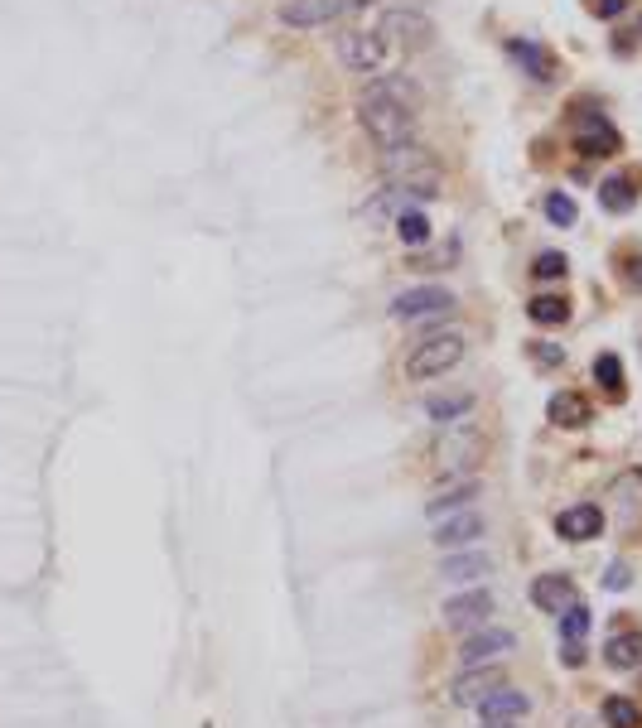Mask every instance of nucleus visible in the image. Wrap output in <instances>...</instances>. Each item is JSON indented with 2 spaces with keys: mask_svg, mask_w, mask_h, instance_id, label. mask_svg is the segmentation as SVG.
<instances>
[{
  "mask_svg": "<svg viewBox=\"0 0 642 728\" xmlns=\"http://www.w3.org/2000/svg\"><path fill=\"white\" fill-rule=\"evenodd\" d=\"M358 126L382 150L416 135V87L411 78H372L358 92Z\"/></svg>",
  "mask_w": 642,
  "mask_h": 728,
  "instance_id": "nucleus-1",
  "label": "nucleus"
},
{
  "mask_svg": "<svg viewBox=\"0 0 642 728\" xmlns=\"http://www.w3.org/2000/svg\"><path fill=\"white\" fill-rule=\"evenodd\" d=\"M377 164H382V179H387V184H401V189L411 193L416 203H430V198H440L445 169H440V160H435L425 145H416V140L387 145V150L377 155Z\"/></svg>",
  "mask_w": 642,
  "mask_h": 728,
  "instance_id": "nucleus-2",
  "label": "nucleus"
},
{
  "mask_svg": "<svg viewBox=\"0 0 642 728\" xmlns=\"http://www.w3.org/2000/svg\"><path fill=\"white\" fill-rule=\"evenodd\" d=\"M464 333H430L425 343L411 348L406 357V377L411 381H435V377H449L459 362H464Z\"/></svg>",
  "mask_w": 642,
  "mask_h": 728,
  "instance_id": "nucleus-3",
  "label": "nucleus"
},
{
  "mask_svg": "<svg viewBox=\"0 0 642 728\" xmlns=\"http://www.w3.org/2000/svg\"><path fill=\"white\" fill-rule=\"evenodd\" d=\"M440 314H454V290H445V285H411L391 299V319H401V324L440 319Z\"/></svg>",
  "mask_w": 642,
  "mask_h": 728,
  "instance_id": "nucleus-4",
  "label": "nucleus"
},
{
  "mask_svg": "<svg viewBox=\"0 0 642 728\" xmlns=\"http://www.w3.org/2000/svg\"><path fill=\"white\" fill-rule=\"evenodd\" d=\"M377 29H382V39H396L401 49H430L435 44V20L425 10H411V5H391Z\"/></svg>",
  "mask_w": 642,
  "mask_h": 728,
  "instance_id": "nucleus-5",
  "label": "nucleus"
},
{
  "mask_svg": "<svg viewBox=\"0 0 642 728\" xmlns=\"http://www.w3.org/2000/svg\"><path fill=\"white\" fill-rule=\"evenodd\" d=\"M570 140H575V155H580V160H609V155L623 150V135H618L614 121L599 116V111H594V116H580Z\"/></svg>",
  "mask_w": 642,
  "mask_h": 728,
  "instance_id": "nucleus-6",
  "label": "nucleus"
},
{
  "mask_svg": "<svg viewBox=\"0 0 642 728\" xmlns=\"http://www.w3.org/2000/svg\"><path fill=\"white\" fill-rule=\"evenodd\" d=\"M338 58H343L353 73H377V68L387 63V39H382V29H348V34L338 39Z\"/></svg>",
  "mask_w": 642,
  "mask_h": 728,
  "instance_id": "nucleus-7",
  "label": "nucleus"
},
{
  "mask_svg": "<svg viewBox=\"0 0 642 728\" xmlns=\"http://www.w3.org/2000/svg\"><path fill=\"white\" fill-rule=\"evenodd\" d=\"M440 618L449 627H478V622L493 618V594L488 589H464V594H449L445 608H440Z\"/></svg>",
  "mask_w": 642,
  "mask_h": 728,
  "instance_id": "nucleus-8",
  "label": "nucleus"
},
{
  "mask_svg": "<svg viewBox=\"0 0 642 728\" xmlns=\"http://www.w3.org/2000/svg\"><path fill=\"white\" fill-rule=\"evenodd\" d=\"M507 54L522 63V73H527L531 82H541V87H551V82L560 78V58L546 49V44H536V39H512L507 44Z\"/></svg>",
  "mask_w": 642,
  "mask_h": 728,
  "instance_id": "nucleus-9",
  "label": "nucleus"
},
{
  "mask_svg": "<svg viewBox=\"0 0 642 728\" xmlns=\"http://www.w3.org/2000/svg\"><path fill=\"white\" fill-rule=\"evenodd\" d=\"M642 193V174L638 169H618V174H604L599 184V208L604 213H633Z\"/></svg>",
  "mask_w": 642,
  "mask_h": 728,
  "instance_id": "nucleus-10",
  "label": "nucleus"
},
{
  "mask_svg": "<svg viewBox=\"0 0 642 728\" xmlns=\"http://www.w3.org/2000/svg\"><path fill=\"white\" fill-rule=\"evenodd\" d=\"M483 516L478 512H449L435 521V545L440 550H464V545H474V540H483Z\"/></svg>",
  "mask_w": 642,
  "mask_h": 728,
  "instance_id": "nucleus-11",
  "label": "nucleus"
},
{
  "mask_svg": "<svg viewBox=\"0 0 642 728\" xmlns=\"http://www.w3.org/2000/svg\"><path fill=\"white\" fill-rule=\"evenodd\" d=\"M512 647H517L512 632H503V627H483V632H474V637L459 647V661H464V666H488V661L507 656Z\"/></svg>",
  "mask_w": 642,
  "mask_h": 728,
  "instance_id": "nucleus-12",
  "label": "nucleus"
},
{
  "mask_svg": "<svg viewBox=\"0 0 642 728\" xmlns=\"http://www.w3.org/2000/svg\"><path fill=\"white\" fill-rule=\"evenodd\" d=\"M599 531H604V507H594V502H575L556 516L560 540H594Z\"/></svg>",
  "mask_w": 642,
  "mask_h": 728,
  "instance_id": "nucleus-13",
  "label": "nucleus"
},
{
  "mask_svg": "<svg viewBox=\"0 0 642 728\" xmlns=\"http://www.w3.org/2000/svg\"><path fill=\"white\" fill-rule=\"evenodd\" d=\"M546 415H551L556 430H585L589 420H594V405H589L580 391H556V396L546 401Z\"/></svg>",
  "mask_w": 642,
  "mask_h": 728,
  "instance_id": "nucleus-14",
  "label": "nucleus"
},
{
  "mask_svg": "<svg viewBox=\"0 0 642 728\" xmlns=\"http://www.w3.org/2000/svg\"><path fill=\"white\" fill-rule=\"evenodd\" d=\"M498 685H507L498 666H469V675L454 680V704H474L478 709V700H488Z\"/></svg>",
  "mask_w": 642,
  "mask_h": 728,
  "instance_id": "nucleus-15",
  "label": "nucleus"
},
{
  "mask_svg": "<svg viewBox=\"0 0 642 728\" xmlns=\"http://www.w3.org/2000/svg\"><path fill=\"white\" fill-rule=\"evenodd\" d=\"M531 709V695L522 690H512V685H498L488 700H478V714L488 719V724H503V719H522Z\"/></svg>",
  "mask_w": 642,
  "mask_h": 728,
  "instance_id": "nucleus-16",
  "label": "nucleus"
},
{
  "mask_svg": "<svg viewBox=\"0 0 642 728\" xmlns=\"http://www.w3.org/2000/svg\"><path fill=\"white\" fill-rule=\"evenodd\" d=\"M531 603H536L541 613H565V608L575 603V584H570L565 574H541V579L531 584Z\"/></svg>",
  "mask_w": 642,
  "mask_h": 728,
  "instance_id": "nucleus-17",
  "label": "nucleus"
},
{
  "mask_svg": "<svg viewBox=\"0 0 642 728\" xmlns=\"http://www.w3.org/2000/svg\"><path fill=\"white\" fill-rule=\"evenodd\" d=\"M276 20L285 29H319V25H329V15H324V5L319 0H285L276 10Z\"/></svg>",
  "mask_w": 642,
  "mask_h": 728,
  "instance_id": "nucleus-18",
  "label": "nucleus"
},
{
  "mask_svg": "<svg viewBox=\"0 0 642 728\" xmlns=\"http://www.w3.org/2000/svg\"><path fill=\"white\" fill-rule=\"evenodd\" d=\"M604 661H609L614 671H638L642 666V632H618V637H609Z\"/></svg>",
  "mask_w": 642,
  "mask_h": 728,
  "instance_id": "nucleus-19",
  "label": "nucleus"
},
{
  "mask_svg": "<svg viewBox=\"0 0 642 728\" xmlns=\"http://www.w3.org/2000/svg\"><path fill=\"white\" fill-rule=\"evenodd\" d=\"M478 492H483V487H478V478H469V483H454L449 492H440V497L425 507V516H430V521H440V516H449V512H464Z\"/></svg>",
  "mask_w": 642,
  "mask_h": 728,
  "instance_id": "nucleus-20",
  "label": "nucleus"
},
{
  "mask_svg": "<svg viewBox=\"0 0 642 728\" xmlns=\"http://www.w3.org/2000/svg\"><path fill=\"white\" fill-rule=\"evenodd\" d=\"M527 319L541 328H560L565 319H570V299L565 295H536L527 299Z\"/></svg>",
  "mask_w": 642,
  "mask_h": 728,
  "instance_id": "nucleus-21",
  "label": "nucleus"
},
{
  "mask_svg": "<svg viewBox=\"0 0 642 728\" xmlns=\"http://www.w3.org/2000/svg\"><path fill=\"white\" fill-rule=\"evenodd\" d=\"M474 410V396L469 391H459V396H430L425 401V415L435 420V425H454V420H464Z\"/></svg>",
  "mask_w": 642,
  "mask_h": 728,
  "instance_id": "nucleus-22",
  "label": "nucleus"
},
{
  "mask_svg": "<svg viewBox=\"0 0 642 728\" xmlns=\"http://www.w3.org/2000/svg\"><path fill=\"white\" fill-rule=\"evenodd\" d=\"M488 555H449L445 565H440V574L445 579H454V584H469V579H488Z\"/></svg>",
  "mask_w": 642,
  "mask_h": 728,
  "instance_id": "nucleus-23",
  "label": "nucleus"
},
{
  "mask_svg": "<svg viewBox=\"0 0 642 728\" xmlns=\"http://www.w3.org/2000/svg\"><path fill=\"white\" fill-rule=\"evenodd\" d=\"M594 381H599L614 401H623L628 386H623V362H618V352H599V357H594Z\"/></svg>",
  "mask_w": 642,
  "mask_h": 728,
  "instance_id": "nucleus-24",
  "label": "nucleus"
},
{
  "mask_svg": "<svg viewBox=\"0 0 642 728\" xmlns=\"http://www.w3.org/2000/svg\"><path fill=\"white\" fill-rule=\"evenodd\" d=\"M396 237L406 246H425L430 242V217L420 213V208H401L396 213Z\"/></svg>",
  "mask_w": 642,
  "mask_h": 728,
  "instance_id": "nucleus-25",
  "label": "nucleus"
},
{
  "mask_svg": "<svg viewBox=\"0 0 642 728\" xmlns=\"http://www.w3.org/2000/svg\"><path fill=\"white\" fill-rule=\"evenodd\" d=\"M604 724L609 728H642V709L628 695H609L604 700Z\"/></svg>",
  "mask_w": 642,
  "mask_h": 728,
  "instance_id": "nucleus-26",
  "label": "nucleus"
},
{
  "mask_svg": "<svg viewBox=\"0 0 642 728\" xmlns=\"http://www.w3.org/2000/svg\"><path fill=\"white\" fill-rule=\"evenodd\" d=\"M575 217H580V208H575L570 193H546V222L551 227H575Z\"/></svg>",
  "mask_w": 642,
  "mask_h": 728,
  "instance_id": "nucleus-27",
  "label": "nucleus"
},
{
  "mask_svg": "<svg viewBox=\"0 0 642 728\" xmlns=\"http://www.w3.org/2000/svg\"><path fill=\"white\" fill-rule=\"evenodd\" d=\"M585 632H589V608H585V603H570V608L560 613V637L585 642Z\"/></svg>",
  "mask_w": 642,
  "mask_h": 728,
  "instance_id": "nucleus-28",
  "label": "nucleus"
},
{
  "mask_svg": "<svg viewBox=\"0 0 642 728\" xmlns=\"http://www.w3.org/2000/svg\"><path fill=\"white\" fill-rule=\"evenodd\" d=\"M565 270H570L565 251H541V256L531 261V275H536V280H565Z\"/></svg>",
  "mask_w": 642,
  "mask_h": 728,
  "instance_id": "nucleus-29",
  "label": "nucleus"
},
{
  "mask_svg": "<svg viewBox=\"0 0 642 728\" xmlns=\"http://www.w3.org/2000/svg\"><path fill=\"white\" fill-rule=\"evenodd\" d=\"M618 280H623V290L642 295V251H623L618 256Z\"/></svg>",
  "mask_w": 642,
  "mask_h": 728,
  "instance_id": "nucleus-30",
  "label": "nucleus"
},
{
  "mask_svg": "<svg viewBox=\"0 0 642 728\" xmlns=\"http://www.w3.org/2000/svg\"><path fill=\"white\" fill-rule=\"evenodd\" d=\"M527 352H531V362H536V367H546V372L565 362V348H556L551 338H536V343H527Z\"/></svg>",
  "mask_w": 642,
  "mask_h": 728,
  "instance_id": "nucleus-31",
  "label": "nucleus"
},
{
  "mask_svg": "<svg viewBox=\"0 0 642 728\" xmlns=\"http://www.w3.org/2000/svg\"><path fill=\"white\" fill-rule=\"evenodd\" d=\"M324 5V15L329 20H343V15H358V10H367L372 0H319Z\"/></svg>",
  "mask_w": 642,
  "mask_h": 728,
  "instance_id": "nucleus-32",
  "label": "nucleus"
},
{
  "mask_svg": "<svg viewBox=\"0 0 642 728\" xmlns=\"http://www.w3.org/2000/svg\"><path fill=\"white\" fill-rule=\"evenodd\" d=\"M560 666L580 671V666H585V642H570V637H560Z\"/></svg>",
  "mask_w": 642,
  "mask_h": 728,
  "instance_id": "nucleus-33",
  "label": "nucleus"
},
{
  "mask_svg": "<svg viewBox=\"0 0 642 728\" xmlns=\"http://www.w3.org/2000/svg\"><path fill=\"white\" fill-rule=\"evenodd\" d=\"M589 10H594V15H599V20H618V15H623V10H628V0H594V5H589Z\"/></svg>",
  "mask_w": 642,
  "mask_h": 728,
  "instance_id": "nucleus-34",
  "label": "nucleus"
},
{
  "mask_svg": "<svg viewBox=\"0 0 642 728\" xmlns=\"http://www.w3.org/2000/svg\"><path fill=\"white\" fill-rule=\"evenodd\" d=\"M604 584H609V589H628V569L614 565V569H609V579H604Z\"/></svg>",
  "mask_w": 642,
  "mask_h": 728,
  "instance_id": "nucleus-35",
  "label": "nucleus"
},
{
  "mask_svg": "<svg viewBox=\"0 0 642 728\" xmlns=\"http://www.w3.org/2000/svg\"><path fill=\"white\" fill-rule=\"evenodd\" d=\"M483 728H517V724H512V719H503V724H483Z\"/></svg>",
  "mask_w": 642,
  "mask_h": 728,
  "instance_id": "nucleus-36",
  "label": "nucleus"
}]
</instances>
